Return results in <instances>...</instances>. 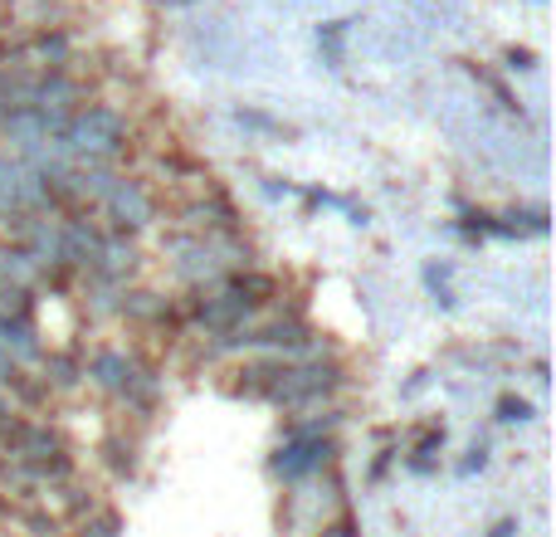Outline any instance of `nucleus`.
I'll use <instances>...</instances> for the list:
<instances>
[{
  "label": "nucleus",
  "mask_w": 556,
  "mask_h": 537,
  "mask_svg": "<svg viewBox=\"0 0 556 537\" xmlns=\"http://www.w3.org/2000/svg\"><path fill=\"white\" fill-rule=\"evenodd\" d=\"M132 147V127L113 103H84L64 123V133L54 137L49 152L64 157L74 166H117Z\"/></svg>",
  "instance_id": "f257e3e1"
},
{
  "label": "nucleus",
  "mask_w": 556,
  "mask_h": 537,
  "mask_svg": "<svg viewBox=\"0 0 556 537\" xmlns=\"http://www.w3.org/2000/svg\"><path fill=\"white\" fill-rule=\"evenodd\" d=\"M342 366L332 362V357H303V362H283L278 366V376H274V386H269V396L264 401H274V405H283V411H307V405H317V401H327L332 391H342Z\"/></svg>",
  "instance_id": "f03ea898"
},
{
  "label": "nucleus",
  "mask_w": 556,
  "mask_h": 537,
  "mask_svg": "<svg viewBox=\"0 0 556 537\" xmlns=\"http://www.w3.org/2000/svg\"><path fill=\"white\" fill-rule=\"evenodd\" d=\"M98 211L108 215L113 235H137L156 221V191H152V182H142V176H117L113 191L98 201Z\"/></svg>",
  "instance_id": "7ed1b4c3"
},
{
  "label": "nucleus",
  "mask_w": 556,
  "mask_h": 537,
  "mask_svg": "<svg viewBox=\"0 0 556 537\" xmlns=\"http://www.w3.org/2000/svg\"><path fill=\"white\" fill-rule=\"evenodd\" d=\"M172 225L186 230V235H240V211H235V201L225 191L205 186L201 196H191V201L176 205Z\"/></svg>",
  "instance_id": "20e7f679"
},
{
  "label": "nucleus",
  "mask_w": 556,
  "mask_h": 537,
  "mask_svg": "<svg viewBox=\"0 0 556 537\" xmlns=\"http://www.w3.org/2000/svg\"><path fill=\"white\" fill-rule=\"evenodd\" d=\"M332 454H337L332 435H288V440L278 445V454H274V474L283 484H303V479H313Z\"/></svg>",
  "instance_id": "39448f33"
},
{
  "label": "nucleus",
  "mask_w": 556,
  "mask_h": 537,
  "mask_svg": "<svg viewBox=\"0 0 556 537\" xmlns=\"http://www.w3.org/2000/svg\"><path fill=\"white\" fill-rule=\"evenodd\" d=\"M142 268V254H137V240L132 235H103V245H98L93 264L84 268V278H93V284H108V288H127L132 284V274Z\"/></svg>",
  "instance_id": "423d86ee"
},
{
  "label": "nucleus",
  "mask_w": 556,
  "mask_h": 537,
  "mask_svg": "<svg viewBox=\"0 0 556 537\" xmlns=\"http://www.w3.org/2000/svg\"><path fill=\"white\" fill-rule=\"evenodd\" d=\"M103 230H98L88 215H59V245H54V264H64L68 274H84L93 264Z\"/></svg>",
  "instance_id": "0eeeda50"
},
{
  "label": "nucleus",
  "mask_w": 556,
  "mask_h": 537,
  "mask_svg": "<svg viewBox=\"0 0 556 537\" xmlns=\"http://www.w3.org/2000/svg\"><path fill=\"white\" fill-rule=\"evenodd\" d=\"M137 366L142 362H137L132 352H123V347H98V352L84 362V382H93L98 391H108V396H123Z\"/></svg>",
  "instance_id": "6e6552de"
},
{
  "label": "nucleus",
  "mask_w": 556,
  "mask_h": 537,
  "mask_svg": "<svg viewBox=\"0 0 556 537\" xmlns=\"http://www.w3.org/2000/svg\"><path fill=\"white\" fill-rule=\"evenodd\" d=\"M39 362H45V386H49V391H74V386H84V357L45 352Z\"/></svg>",
  "instance_id": "1a4fd4ad"
},
{
  "label": "nucleus",
  "mask_w": 556,
  "mask_h": 537,
  "mask_svg": "<svg viewBox=\"0 0 556 537\" xmlns=\"http://www.w3.org/2000/svg\"><path fill=\"white\" fill-rule=\"evenodd\" d=\"M5 391L15 396V401L25 405V411H45V405L54 401V391H49V386H45V376H29L25 366H15V372H10Z\"/></svg>",
  "instance_id": "9d476101"
},
{
  "label": "nucleus",
  "mask_w": 556,
  "mask_h": 537,
  "mask_svg": "<svg viewBox=\"0 0 556 537\" xmlns=\"http://www.w3.org/2000/svg\"><path fill=\"white\" fill-rule=\"evenodd\" d=\"M74 537H123V519H117L113 509H103V503H98L93 513H84V519H78Z\"/></svg>",
  "instance_id": "9b49d317"
},
{
  "label": "nucleus",
  "mask_w": 556,
  "mask_h": 537,
  "mask_svg": "<svg viewBox=\"0 0 556 537\" xmlns=\"http://www.w3.org/2000/svg\"><path fill=\"white\" fill-rule=\"evenodd\" d=\"M103 454H108V464H113L117 479H127V474L137 470V445H132V440H123V435H113V440L103 445Z\"/></svg>",
  "instance_id": "f8f14e48"
},
{
  "label": "nucleus",
  "mask_w": 556,
  "mask_h": 537,
  "mask_svg": "<svg viewBox=\"0 0 556 537\" xmlns=\"http://www.w3.org/2000/svg\"><path fill=\"white\" fill-rule=\"evenodd\" d=\"M434 450H444V430H430L420 445H415V454H410V470H415V474H425V470H430V464H434Z\"/></svg>",
  "instance_id": "ddd939ff"
},
{
  "label": "nucleus",
  "mask_w": 556,
  "mask_h": 537,
  "mask_svg": "<svg viewBox=\"0 0 556 537\" xmlns=\"http://www.w3.org/2000/svg\"><path fill=\"white\" fill-rule=\"evenodd\" d=\"M498 421L503 425H528L532 421V401H522V396H503V401H498Z\"/></svg>",
  "instance_id": "4468645a"
},
{
  "label": "nucleus",
  "mask_w": 556,
  "mask_h": 537,
  "mask_svg": "<svg viewBox=\"0 0 556 537\" xmlns=\"http://www.w3.org/2000/svg\"><path fill=\"white\" fill-rule=\"evenodd\" d=\"M313 537H362V533H356L352 519H337V523H327V528H317Z\"/></svg>",
  "instance_id": "2eb2a0df"
},
{
  "label": "nucleus",
  "mask_w": 556,
  "mask_h": 537,
  "mask_svg": "<svg viewBox=\"0 0 556 537\" xmlns=\"http://www.w3.org/2000/svg\"><path fill=\"white\" fill-rule=\"evenodd\" d=\"M483 464H489V445H473V450H469V460H464V474H473V470H483Z\"/></svg>",
  "instance_id": "dca6fc26"
},
{
  "label": "nucleus",
  "mask_w": 556,
  "mask_h": 537,
  "mask_svg": "<svg viewBox=\"0 0 556 537\" xmlns=\"http://www.w3.org/2000/svg\"><path fill=\"white\" fill-rule=\"evenodd\" d=\"M513 533H518V523H513V519H503V523H498V528H493L489 537H513Z\"/></svg>",
  "instance_id": "f3484780"
},
{
  "label": "nucleus",
  "mask_w": 556,
  "mask_h": 537,
  "mask_svg": "<svg viewBox=\"0 0 556 537\" xmlns=\"http://www.w3.org/2000/svg\"><path fill=\"white\" fill-rule=\"evenodd\" d=\"M59 537H74V533H59Z\"/></svg>",
  "instance_id": "a211bd4d"
}]
</instances>
